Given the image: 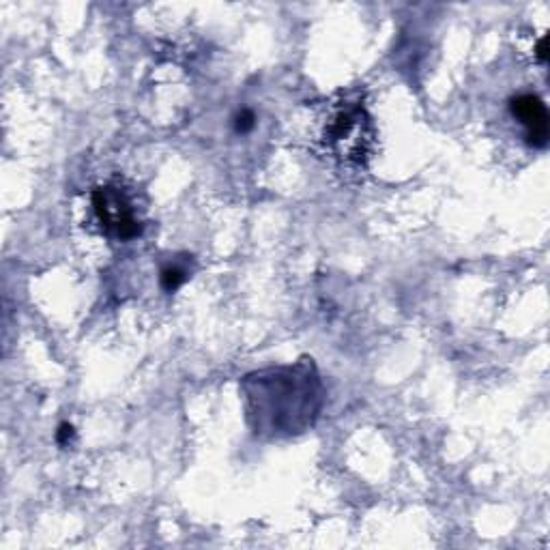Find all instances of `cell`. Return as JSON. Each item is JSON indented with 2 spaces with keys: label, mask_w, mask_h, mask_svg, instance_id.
Segmentation results:
<instances>
[{
  "label": "cell",
  "mask_w": 550,
  "mask_h": 550,
  "mask_svg": "<svg viewBox=\"0 0 550 550\" xmlns=\"http://www.w3.org/2000/svg\"><path fill=\"white\" fill-rule=\"evenodd\" d=\"M372 125L364 105L344 103L340 105L327 125V142L338 157L347 162H361L368 153L366 147L372 140Z\"/></svg>",
  "instance_id": "6da1fadb"
},
{
  "label": "cell",
  "mask_w": 550,
  "mask_h": 550,
  "mask_svg": "<svg viewBox=\"0 0 550 550\" xmlns=\"http://www.w3.org/2000/svg\"><path fill=\"white\" fill-rule=\"evenodd\" d=\"M92 208L101 231L119 241H129L142 233L132 200L119 185H103L92 191Z\"/></svg>",
  "instance_id": "7a4b0ae2"
},
{
  "label": "cell",
  "mask_w": 550,
  "mask_h": 550,
  "mask_svg": "<svg viewBox=\"0 0 550 550\" xmlns=\"http://www.w3.org/2000/svg\"><path fill=\"white\" fill-rule=\"evenodd\" d=\"M509 112L527 129V140L531 147H546L548 142V112L537 95L524 92L509 101Z\"/></svg>",
  "instance_id": "3957f363"
},
{
  "label": "cell",
  "mask_w": 550,
  "mask_h": 550,
  "mask_svg": "<svg viewBox=\"0 0 550 550\" xmlns=\"http://www.w3.org/2000/svg\"><path fill=\"white\" fill-rule=\"evenodd\" d=\"M189 277V271L181 265H166L159 273V284L166 292H174L179 290Z\"/></svg>",
  "instance_id": "277c9868"
},
{
  "label": "cell",
  "mask_w": 550,
  "mask_h": 550,
  "mask_svg": "<svg viewBox=\"0 0 550 550\" xmlns=\"http://www.w3.org/2000/svg\"><path fill=\"white\" fill-rule=\"evenodd\" d=\"M254 123H256V117L252 110H241V112H237V117H235V132L248 134L254 129Z\"/></svg>",
  "instance_id": "5b68a950"
},
{
  "label": "cell",
  "mask_w": 550,
  "mask_h": 550,
  "mask_svg": "<svg viewBox=\"0 0 550 550\" xmlns=\"http://www.w3.org/2000/svg\"><path fill=\"white\" fill-rule=\"evenodd\" d=\"M73 436H75L73 425L65 421V423H60V425H58V430H56V443H58V445H63V448H67V445L73 441Z\"/></svg>",
  "instance_id": "8992f818"
},
{
  "label": "cell",
  "mask_w": 550,
  "mask_h": 550,
  "mask_svg": "<svg viewBox=\"0 0 550 550\" xmlns=\"http://www.w3.org/2000/svg\"><path fill=\"white\" fill-rule=\"evenodd\" d=\"M535 56H537L539 63H546V58H548V52H546V37H541V39L537 41V46H535Z\"/></svg>",
  "instance_id": "52a82bcc"
}]
</instances>
